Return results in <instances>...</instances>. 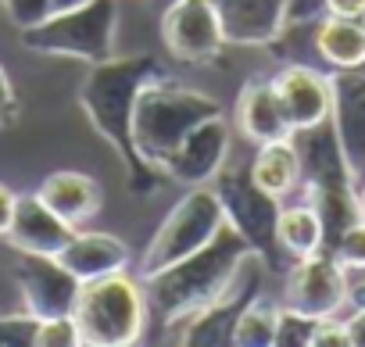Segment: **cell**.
I'll use <instances>...</instances> for the list:
<instances>
[{"mask_svg": "<svg viewBox=\"0 0 365 347\" xmlns=\"http://www.w3.org/2000/svg\"><path fill=\"white\" fill-rule=\"evenodd\" d=\"M36 347H79V329L72 315L40 318L36 322Z\"/></svg>", "mask_w": 365, "mask_h": 347, "instance_id": "484cf974", "label": "cell"}, {"mask_svg": "<svg viewBox=\"0 0 365 347\" xmlns=\"http://www.w3.org/2000/svg\"><path fill=\"white\" fill-rule=\"evenodd\" d=\"M308 347H351L347 340V329H344V318H319L315 329H312V343Z\"/></svg>", "mask_w": 365, "mask_h": 347, "instance_id": "f1b7e54d", "label": "cell"}, {"mask_svg": "<svg viewBox=\"0 0 365 347\" xmlns=\"http://www.w3.org/2000/svg\"><path fill=\"white\" fill-rule=\"evenodd\" d=\"M36 322L29 311L0 318V347H36Z\"/></svg>", "mask_w": 365, "mask_h": 347, "instance_id": "4316f807", "label": "cell"}, {"mask_svg": "<svg viewBox=\"0 0 365 347\" xmlns=\"http://www.w3.org/2000/svg\"><path fill=\"white\" fill-rule=\"evenodd\" d=\"M272 86H276V97H279L294 133L329 122V104H333L329 72L304 65V61H287L272 76Z\"/></svg>", "mask_w": 365, "mask_h": 347, "instance_id": "4fadbf2b", "label": "cell"}, {"mask_svg": "<svg viewBox=\"0 0 365 347\" xmlns=\"http://www.w3.org/2000/svg\"><path fill=\"white\" fill-rule=\"evenodd\" d=\"M276 318H279V304L269 297H255L233 326V343L237 347H272L276 343Z\"/></svg>", "mask_w": 365, "mask_h": 347, "instance_id": "603a6c76", "label": "cell"}, {"mask_svg": "<svg viewBox=\"0 0 365 347\" xmlns=\"http://www.w3.org/2000/svg\"><path fill=\"white\" fill-rule=\"evenodd\" d=\"M215 115H222V104L215 97L158 76L136 97L133 147L150 168H161L165 157L182 143V136H187L194 125L215 118Z\"/></svg>", "mask_w": 365, "mask_h": 347, "instance_id": "3957f363", "label": "cell"}, {"mask_svg": "<svg viewBox=\"0 0 365 347\" xmlns=\"http://www.w3.org/2000/svg\"><path fill=\"white\" fill-rule=\"evenodd\" d=\"M315 58L329 72L365 68V19H336L322 15L315 22Z\"/></svg>", "mask_w": 365, "mask_h": 347, "instance_id": "ffe728a7", "label": "cell"}, {"mask_svg": "<svg viewBox=\"0 0 365 347\" xmlns=\"http://www.w3.org/2000/svg\"><path fill=\"white\" fill-rule=\"evenodd\" d=\"M326 251L340 261V269H344L351 279H354V276H365V219L351 222Z\"/></svg>", "mask_w": 365, "mask_h": 347, "instance_id": "cb8c5ba5", "label": "cell"}, {"mask_svg": "<svg viewBox=\"0 0 365 347\" xmlns=\"http://www.w3.org/2000/svg\"><path fill=\"white\" fill-rule=\"evenodd\" d=\"M283 304L312 318H333L351 304V276L340 269V261L329 251L297 258L287 269Z\"/></svg>", "mask_w": 365, "mask_h": 347, "instance_id": "9c48e42d", "label": "cell"}, {"mask_svg": "<svg viewBox=\"0 0 365 347\" xmlns=\"http://www.w3.org/2000/svg\"><path fill=\"white\" fill-rule=\"evenodd\" d=\"M326 15V0H290L287 22H319Z\"/></svg>", "mask_w": 365, "mask_h": 347, "instance_id": "4dcf8cb0", "label": "cell"}, {"mask_svg": "<svg viewBox=\"0 0 365 347\" xmlns=\"http://www.w3.org/2000/svg\"><path fill=\"white\" fill-rule=\"evenodd\" d=\"M237 129L258 147V143H272V140H287L294 136L287 111L276 97L272 79H247L240 97H237Z\"/></svg>", "mask_w": 365, "mask_h": 347, "instance_id": "ac0fdd59", "label": "cell"}, {"mask_svg": "<svg viewBox=\"0 0 365 347\" xmlns=\"http://www.w3.org/2000/svg\"><path fill=\"white\" fill-rule=\"evenodd\" d=\"M0 4H4V15H8L22 33L54 15V0H0Z\"/></svg>", "mask_w": 365, "mask_h": 347, "instance_id": "83f0119b", "label": "cell"}, {"mask_svg": "<svg viewBox=\"0 0 365 347\" xmlns=\"http://www.w3.org/2000/svg\"><path fill=\"white\" fill-rule=\"evenodd\" d=\"M351 304H365V276L351 279Z\"/></svg>", "mask_w": 365, "mask_h": 347, "instance_id": "e575fe53", "label": "cell"}, {"mask_svg": "<svg viewBox=\"0 0 365 347\" xmlns=\"http://www.w3.org/2000/svg\"><path fill=\"white\" fill-rule=\"evenodd\" d=\"M15 204H19V194H15L11 187H4V183H0V237H8V229H11Z\"/></svg>", "mask_w": 365, "mask_h": 347, "instance_id": "d6a6232c", "label": "cell"}, {"mask_svg": "<svg viewBox=\"0 0 365 347\" xmlns=\"http://www.w3.org/2000/svg\"><path fill=\"white\" fill-rule=\"evenodd\" d=\"M165 76V65L154 54H129V58H108L101 65H90V76L79 86V108L86 122L101 133L104 143L115 147V154L125 165V180L133 194H154L158 176L133 147V108L140 90Z\"/></svg>", "mask_w": 365, "mask_h": 347, "instance_id": "6da1fadb", "label": "cell"}, {"mask_svg": "<svg viewBox=\"0 0 365 347\" xmlns=\"http://www.w3.org/2000/svg\"><path fill=\"white\" fill-rule=\"evenodd\" d=\"M86 0H54V11H68V8H79Z\"/></svg>", "mask_w": 365, "mask_h": 347, "instance_id": "d590c367", "label": "cell"}, {"mask_svg": "<svg viewBox=\"0 0 365 347\" xmlns=\"http://www.w3.org/2000/svg\"><path fill=\"white\" fill-rule=\"evenodd\" d=\"M79 347H133L143 340L150 308L147 290L125 269L86 279L72 308Z\"/></svg>", "mask_w": 365, "mask_h": 347, "instance_id": "277c9868", "label": "cell"}, {"mask_svg": "<svg viewBox=\"0 0 365 347\" xmlns=\"http://www.w3.org/2000/svg\"><path fill=\"white\" fill-rule=\"evenodd\" d=\"M118 8L115 0H86L79 8L54 11L40 26L22 33V43L47 58H72L86 65H101L115 58Z\"/></svg>", "mask_w": 365, "mask_h": 347, "instance_id": "5b68a950", "label": "cell"}, {"mask_svg": "<svg viewBox=\"0 0 365 347\" xmlns=\"http://www.w3.org/2000/svg\"><path fill=\"white\" fill-rule=\"evenodd\" d=\"M15 283L22 294V311L33 318H61L72 315L79 297V279L61 265L58 254H19Z\"/></svg>", "mask_w": 365, "mask_h": 347, "instance_id": "8fae6325", "label": "cell"}, {"mask_svg": "<svg viewBox=\"0 0 365 347\" xmlns=\"http://www.w3.org/2000/svg\"><path fill=\"white\" fill-rule=\"evenodd\" d=\"M61 265L79 279H97V276H108V272H118L129 265V247L122 237L115 233H97V229H76L72 240L61 247Z\"/></svg>", "mask_w": 365, "mask_h": 347, "instance_id": "d6986e66", "label": "cell"}, {"mask_svg": "<svg viewBox=\"0 0 365 347\" xmlns=\"http://www.w3.org/2000/svg\"><path fill=\"white\" fill-rule=\"evenodd\" d=\"M226 226V215H222V204H219V194L215 187H190L182 194L168 215L161 219V226L154 229L150 244L143 247L140 254V276H154L175 261H182L187 254L201 251L205 244H212L219 237V229Z\"/></svg>", "mask_w": 365, "mask_h": 347, "instance_id": "8992f818", "label": "cell"}, {"mask_svg": "<svg viewBox=\"0 0 365 347\" xmlns=\"http://www.w3.org/2000/svg\"><path fill=\"white\" fill-rule=\"evenodd\" d=\"M226 47H272L287 26L290 0H212Z\"/></svg>", "mask_w": 365, "mask_h": 347, "instance_id": "9a60e30c", "label": "cell"}, {"mask_svg": "<svg viewBox=\"0 0 365 347\" xmlns=\"http://www.w3.org/2000/svg\"><path fill=\"white\" fill-rule=\"evenodd\" d=\"M19 122V93L8 79V68L0 65V129H8Z\"/></svg>", "mask_w": 365, "mask_h": 347, "instance_id": "f546056e", "label": "cell"}, {"mask_svg": "<svg viewBox=\"0 0 365 347\" xmlns=\"http://www.w3.org/2000/svg\"><path fill=\"white\" fill-rule=\"evenodd\" d=\"M351 347H365V304H351V315L344 318Z\"/></svg>", "mask_w": 365, "mask_h": 347, "instance_id": "1f68e13d", "label": "cell"}, {"mask_svg": "<svg viewBox=\"0 0 365 347\" xmlns=\"http://www.w3.org/2000/svg\"><path fill=\"white\" fill-rule=\"evenodd\" d=\"M161 40L172 58L205 65L226 51V36L212 0H172L161 15Z\"/></svg>", "mask_w": 365, "mask_h": 347, "instance_id": "30bf717a", "label": "cell"}, {"mask_svg": "<svg viewBox=\"0 0 365 347\" xmlns=\"http://www.w3.org/2000/svg\"><path fill=\"white\" fill-rule=\"evenodd\" d=\"M319 318L301 315L287 304H279V318H276V347H308L312 343V329Z\"/></svg>", "mask_w": 365, "mask_h": 347, "instance_id": "d4e9b609", "label": "cell"}, {"mask_svg": "<svg viewBox=\"0 0 365 347\" xmlns=\"http://www.w3.org/2000/svg\"><path fill=\"white\" fill-rule=\"evenodd\" d=\"M326 15H336V19H365V0H326Z\"/></svg>", "mask_w": 365, "mask_h": 347, "instance_id": "836d02e7", "label": "cell"}, {"mask_svg": "<svg viewBox=\"0 0 365 347\" xmlns=\"http://www.w3.org/2000/svg\"><path fill=\"white\" fill-rule=\"evenodd\" d=\"M276 247L287 258H308L315 251H326V226L322 215L315 212V204L297 201V204H283L279 219H276Z\"/></svg>", "mask_w": 365, "mask_h": 347, "instance_id": "7402d4cb", "label": "cell"}, {"mask_svg": "<svg viewBox=\"0 0 365 347\" xmlns=\"http://www.w3.org/2000/svg\"><path fill=\"white\" fill-rule=\"evenodd\" d=\"M251 176L265 194H272L279 201L297 194L301 190V157H297L294 140L287 136V140L258 143V150L251 157Z\"/></svg>", "mask_w": 365, "mask_h": 347, "instance_id": "44dd1931", "label": "cell"}, {"mask_svg": "<svg viewBox=\"0 0 365 347\" xmlns=\"http://www.w3.org/2000/svg\"><path fill=\"white\" fill-rule=\"evenodd\" d=\"M329 125L344 147V157L354 172V180L365 176V68L329 72Z\"/></svg>", "mask_w": 365, "mask_h": 347, "instance_id": "5bb4252c", "label": "cell"}, {"mask_svg": "<svg viewBox=\"0 0 365 347\" xmlns=\"http://www.w3.org/2000/svg\"><path fill=\"white\" fill-rule=\"evenodd\" d=\"M36 197L58 215L65 219L72 229H83L90 219H97V212L104 208V187L76 168H58L36 187Z\"/></svg>", "mask_w": 365, "mask_h": 347, "instance_id": "2e32d148", "label": "cell"}, {"mask_svg": "<svg viewBox=\"0 0 365 347\" xmlns=\"http://www.w3.org/2000/svg\"><path fill=\"white\" fill-rule=\"evenodd\" d=\"M255 247L226 222L219 229V237L212 244H205L201 251L187 254L182 261L154 272L143 279L147 290V308L158 315V322L165 329L187 322L190 315H197L201 308H208L233 279L237 265L251 254Z\"/></svg>", "mask_w": 365, "mask_h": 347, "instance_id": "7a4b0ae2", "label": "cell"}, {"mask_svg": "<svg viewBox=\"0 0 365 347\" xmlns=\"http://www.w3.org/2000/svg\"><path fill=\"white\" fill-rule=\"evenodd\" d=\"M215 194H219V204H222V215L226 222L258 251L269 258V265L276 261V219H279V208L283 201L265 194L255 176H251V161L237 165L226 157L222 172L212 180Z\"/></svg>", "mask_w": 365, "mask_h": 347, "instance_id": "52a82bcc", "label": "cell"}, {"mask_svg": "<svg viewBox=\"0 0 365 347\" xmlns=\"http://www.w3.org/2000/svg\"><path fill=\"white\" fill-rule=\"evenodd\" d=\"M265 276H269V258L258 254V251H251V254L237 265L230 286H226L208 308H201V311L190 315L187 322H179L175 343H182V347H230V343H233L237 315L262 294Z\"/></svg>", "mask_w": 365, "mask_h": 347, "instance_id": "ba28073f", "label": "cell"}, {"mask_svg": "<svg viewBox=\"0 0 365 347\" xmlns=\"http://www.w3.org/2000/svg\"><path fill=\"white\" fill-rule=\"evenodd\" d=\"M358 212H361V219H365V176L358 180Z\"/></svg>", "mask_w": 365, "mask_h": 347, "instance_id": "8d00e7d4", "label": "cell"}, {"mask_svg": "<svg viewBox=\"0 0 365 347\" xmlns=\"http://www.w3.org/2000/svg\"><path fill=\"white\" fill-rule=\"evenodd\" d=\"M226 157H230V125H226V115H215L182 136V143L165 157L161 172L182 190L212 187V180L222 172Z\"/></svg>", "mask_w": 365, "mask_h": 347, "instance_id": "7c38bea8", "label": "cell"}, {"mask_svg": "<svg viewBox=\"0 0 365 347\" xmlns=\"http://www.w3.org/2000/svg\"><path fill=\"white\" fill-rule=\"evenodd\" d=\"M72 233L76 229L65 219H58L36 194H19L15 219L4 240L15 247V254H61Z\"/></svg>", "mask_w": 365, "mask_h": 347, "instance_id": "e0dca14e", "label": "cell"}]
</instances>
